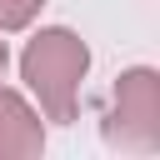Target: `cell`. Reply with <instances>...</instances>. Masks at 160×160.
<instances>
[{"mask_svg":"<svg viewBox=\"0 0 160 160\" xmlns=\"http://www.w3.org/2000/svg\"><path fill=\"white\" fill-rule=\"evenodd\" d=\"M45 0H0V30H25Z\"/></svg>","mask_w":160,"mask_h":160,"instance_id":"cell-4","label":"cell"},{"mask_svg":"<svg viewBox=\"0 0 160 160\" xmlns=\"http://www.w3.org/2000/svg\"><path fill=\"white\" fill-rule=\"evenodd\" d=\"M0 70H5V40H0Z\"/></svg>","mask_w":160,"mask_h":160,"instance_id":"cell-5","label":"cell"},{"mask_svg":"<svg viewBox=\"0 0 160 160\" xmlns=\"http://www.w3.org/2000/svg\"><path fill=\"white\" fill-rule=\"evenodd\" d=\"M105 140L150 155L160 145V75L155 70H125L115 85V110L105 120Z\"/></svg>","mask_w":160,"mask_h":160,"instance_id":"cell-2","label":"cell"},{"mask_svg":"<svg viewBox=\"0 0 160 160\" xmlns=\"http://www.w3.org/2000/svg\"><path fill=\"white\" fill-rule=\"evenodd\" d=\"M85 70H90V50H85V40H80L75 30H65V25L40 30V35L25 45V55H20L25 85L40 95L45 115L60 120V125L75 120V90H80V80H85Z\"/></svg>","mask_w":160,"mask_h":160,"instance_id":"cell-1","label":"cell"},{"mask_svg":"<svg viewBox=\"0 0 160 160\" xmlns=\"http://www.w3.org/2000/svg\"><path fill=\"white\" fill-rule=\"evenodd\" d=\"M40 150H45L40 115L15 90H0V160H35Z\"/></svg>","mask_w":160,"mask_h":160,"instance_id":"cell-3","label":"cell"}]
</instances>
